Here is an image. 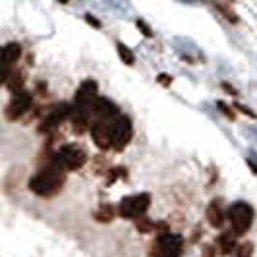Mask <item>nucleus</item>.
Returning a JSON list of instances; mask_svg holds the SVG:
<instances>
[{
	"instance_id": "obj_17",
	"label": "nucleus",
	"mask_w": 257,
	"mask_h": 257,
	"mask_svg": "<svg viewBox=\"0 0 257 257\" xmlns=\"http://www.w3.org/2000/svg\"><path fill=\"white\" fill-rule=\"evenodd\" d=\"M116 51H118V56H120V60H122L124 64L134 66V62H136V56H134V52L130 51L124 43H116Z\"/></svg>"
},
{
	"instance_id": "obj_8",
	"label": "nucleus",
	"mask_w": 257,
	"mask_h": 257,
	"mask_svg": "<svg viewBox=\"0 0 257 257\" xmlns=\"http://www.w3.org/2000/svg\"><path fill=\"white\" fill-rule=\"evenodd\" d=\"M66 118H72V104L68 103H58L51 106L49 110H47V114L45 118L41 120V126H39V132L41 134H52L54 130L58 128L62 122H64Z\"/></svg>"
},
{
	"instance_id": "obj_14",
	"label": "nucleus",
	"mask_w": 257,
	"mask_h": 257,
	"mask_svg": "<svg viewBox=\"0 0 257 257\" xmlns=\"http://www.w3.org/2000/svg\"><path fill=\"white\" fill-rule=\"evenodd\" d=\"M24 85H26V74L22 72V70H14L12 76L6 79V83H4V87H8V89L14 93H20V91H24Z\"/></svg>"
},
{
	"instance_id": "obj_26",
	"label": "nucleus",
	"mask_w": 257,
	"mask_h": 257,
	"mask_svg": "<svg viewBox=\"0 0 257 257\" xmlns=\"http://www.w3.org/2000/svg\"><path fill=\"white\" fill-rule=\"evenodd\" d=\"M85 20H87V24L89 26H95V27H101V22L97 20V18H93L91 14H85Z\"/></svg>"
},
{
	"instance_id": "obj_25",
	"label": "nucleus",
	"mask_w": 257,
	"mask_h": 257,
	"mask_svg": "<svg viewBox=\"0 0 257 257\" xmlns=\"http://www.w3.org/2000/svg\"><path fill=\"white\" fill-rule=\"evenodd\" d=\"M159 83H163L165 87H168V85L172 83V76H168V74H161V76H159Z\"/></svg>"
},
{
	"instance_id": "obj_4",
	"label": "nucleus",
	"mask_w": 257,
	"mask_h": 257,
	"mask_svg": "<svg viewBox=\"0 0 257 257\" xmlns=\"http://www.w3.org/2000/svg\"><path fill=\"white\" fill-rule=\"evenodd\" d=\"M151 207V195L147 192L142 193H134V195H128L120 201L118 205V215L122 219L128 220H138L140 217H145L147 209Z\"/></svg>"
},
{
	"instance_id": "obj_18",
	"label": "nucleus",
	"mask_w": 257,
	"mask_h": 257,
	"mask_svg": "<svg viewBox=\"0 0 257 257\" xmlns=\"http://www.w3.org/2000/svg\"><path fill=\"white\" fill-rule=\"evenodd\" d=\"M215 8L219 10L228 22H232V24H238V16H236V12L232 10V6L230 4H222V2H219V4H215Z\"/></svg>"
},
{
	"instance_id": "obj_3",
	"label": "nucleus",
	"mask_w": 257,
	"mask_h": 257,
	"mask_svg": "<svg viewBox=\"0 0 257 257\" xmlns=\"http://www.w3.org/2000/svg\"><path fill=\"white\" fill-rule=\"evenodd\" d=\"M226 217H228V222H230V230L236 234V236H244L245 232L251 228L253 224V219H255V211L253 207L245 201H236L228 207L226 211Z\"/></svg>"
},
{
	"instance_id": "obj_19",
	"label": "nucleus",
	"mask_w": 257,
	"mask_h": 257,
	"mask_svg": "<svg viewBox=\"0 0 257 257\" xmlns=\"http://www.w3.org/2000/svg\"><path fill=\"white\" fill-rule=\"evenodd\" d=\"M253 255V244L251 242H244L238 245L236 249V257H251Z\"/></svg>"
},
{
	"instance_id": "obj_5",
	"label": "nucleus",
	"mask_w": 257,
	"mask_h": 257,
	"mask_svg": "<svg viewBox=\"0 0 257 257\" xmlns=\"http://www.w3.org/2000/svg\"><path fill=\"white\" fill-rule=\"evenodd\" d=\"M110 138H112V149L114 151H124L128 143L134 138V126L132 120L126 114H118L110 120Z\"/></svg>"
},
{
	"instance_id": "obj_15",
	"label": "nucleus",
	"mask_w": 257,
	"mask_h": 257,
	"mask_svg": "<svg viewBox=\"0 0 257 257\" xmlns=\"http://www.w3.org/2000/svg\"><path fill=\"white\" fill-rule=\"evenodd\" d=\"M93 217H95V220H99V222H110L116 217V209L112 205H108V203H103V205H99V209L93 213Z\"/></svg>"
},
{
	"instance_id": "obj_10",
	"label": "nucleus",
	"mask_w": 257,
	"mask_h": 257,
	"mask_svg": "<svg viewBox=\"0 0 257 257\" xmlns=\"http://www.w3.org/2000/svg\"><path fill=\"white\" fill-rule=\"evenodd\" d=\"M91 138L95 145L106 151V149H112V138H110V120H93L91 124Z\"/></svg>"
},
{
	"instance_id": "obj_2",
	"label": "nucleus",
	"mask_w": 257,
	"mask_h": 257,
	"mask_svg": "<svg viewBox=\"0 0 257 257\" xmlns=\"http://www.w3.org/2000/svg\"><path fill=\"white\" fill-rule=\"evenodd\" d=\"M52 161L64 172H74V170H79L87 163V153H85L83 147H79L76 143H68V145L58 147L52 153Z\"/></svg>"
},
{
	"instance_id": "obj_24",
	"label": "nucleus",
	"mask_w": 257,
	"mask_h": 257,
	"mask_svg": "<svg viewBox=\"0 0 257 257\" xmlns=\"http://www.w3.org/2000/svg\"><path fill=\"white\" fill-rule=\"evenodd\" d=\"M219 108H220V112H224L228 118H236V112H234V110H230V108H228L224 103H219Z\"/></svg>"
},
{
	"instance_id": "obj_11",
	"label": "nucleus",
	"mask_w": 257,
	"mask_h": 257,
	"mask_svg": "<svg viewBox=\"0 0 257 257\" xmlns=\"http://www.w3.org/2000/svg\"><path fill=\"white\" fill-rule=\"evenodd\" d=\"M120 114V108L106 97H99L93 104V120H112Z\"/></svg>"
},
{
	"instance_id": "obj_9",
	"label": "nucleus",
	"mask_w": 257,
	"mask_h": 257,
	"mask_svg": "<svg viewBox=\"0 0 257 257\" xmlns=\"http://www.w3.org/2000/svg\"><path fill=\"white\" fill-rule=\"evenodd\" d=\"M31 104H33V93H29V91H20V93H14L12 99H10V103L6 106V110H4V114L8 120H18V118H22L24 114H27L29 110H31Z\"/></svg>"
},
{
	"instance_id": "obj_23",
	"label": "nucleus",
	"mask_w": 257,
	"mask_h": 257,
	"mask_svg": "<svg viewBox=\"0 0 257 257\" xmlns=\"http://www.w3.org/2000/svg\"><path fill=\"white\" fill-rule=\"evenodd\" d=\"M234 108H238L240 112H244V114H247L249 118H257V114L253 112V110H249L247 106H242V104H234Z\"/></svg>"
},
{
	"instance_id": "obj_27",
	"label": "nucleus",
	"mask_w": 257,
	"mask_h": 257,
	"mask_svg": "<svg viewBox=\"0 0 257 257\" xmlns=\"http://www.w3.org/2000/svg\"><path fill=\"white\" fill-rule=\"evenodd\" d=\"M222 89L226 91L228 95H232V97H236V95H238V91H236V87H232L230 83H222Z\"/></svg>"
},
{
	"instance_id": "obj_21",
	"label": "nucleus",
	"mask_w": 257,
	"mask_h": 257,
	"mask_svg": "<svg viewBox=\"0 0 257 257\" xmlns=\"http://www.w3.org/2000/svg\"><path fill=\"white\" fill-rule=\"evenodd\" d=\"M217 255V247H213L211 244L203 245V249H201V257H215Z\"/></svg>"
},
{
	"instance_id": "obj_7",
	"label": "nucleus",
	"mask_w": 257,
	"mask_h": 257,
	"mask_svg": "<svg viewBox=\"0 0 257 257\" xmlns=\"http://www.w3.org/2000/svg\"><path fill=\"white\" fill-rule=\"evenodd\" d=\"M99 91V85L95 79H85L79 87H77L76 95H74V110H79V112H91L93 114V104L99 99L97 95Z\"/></svg>"
},
{
	"instance_id": "obj_6",
	"label": "nucleus",
	"mask_w": 257,
	"mask_h": 257,
	"mask_svg": "<svg viewBox=\"0 0 257 257\" xmlns=\"http://www.w3.org/2000/svg\"><path fill=\"white\" fill-rule=\"evenodd\" d=\"M182 251H184V238L174 232L159 236L151 245V257H180Z\"/></svg>"
},
{
	"instance_id": "obj_13",
	"label": "nucleus",
	"mask_w": 257,
	"mask_h": 257,
	"mask_svg": "<svg viewBox=\"0 0 257 257\" xmlns=\"http://www.w3.org/2000/svg\"><path fill=\"white\" fill-rule=\"evenodd\" d=\"M236 249H238V242H236V234L232 230L222 232L217 238V251L220 255H232V251L236 253Z\"/></svg>"
},
{
	"instance_id": "obj_1",
	"label": "nucleus",
	"mask_w": 257,
	"mask_h": 257,
	"mask_svg": "<svg viewBox=\"0 0 257 257\" xmlns=\"http://www.w3.org/2000/svg\"><path fill=\"white\" fill-rule=\"evenodd\" d=\"M66 184V172L52 161V155L47 159L45 165H41L37 174L29 180V190L39 197H54L62 192Z\"/></svg>"
},
{
	"instance_id": "obj_16",
	"label": "nucleus",
	"mask_w": 257,
	"mask_h": 257,
	"mask_svg": "<svg viewBox=\"0 0 257 257\" xmlns=\"http://www.w3.org/2000/svg\"><path fill=\"white\" fill-rule=\"evenodd\" d=\"M134 224H136V230L140 234H151L157 228V222H153L149 217H140L138 220H134Z\"/></svg>"
},
{
	"instance_id": "obj_22",
	"label": "nucleus",
	"mask_w": 257,
	"mask_h": 257,
	"mask_svg": "<svg viewBox=\"0 0 257 257\" xmlns=\"http://www.w3.org/2000/svg\"><path fill=\"white\" fill-rule=\"evenodd\" d=\"M136 24H138V27H140V29L143 31V35H145V37H153V31H151V27L147 26L145 22H142V20H138Z\"/></svg>"
},
{
	"instance_id": "obj_20",
	"label": "nucleus",
	"mask_w": 257,
	"mask_h": 257,
	"mask_svg": "<svg viewBox=\"0 0 257 257\" xmlns=\"http://www.w3.org/2000/svg\"><path fill=\"white\" fill-rule=\"evenodd\" d=\"M122 176H126V168H112V170H108V174H106V184H112L116 178H122Z\"/></svg>"
},
{
	"instance_id": "obj_12",
	"label": "nucleus",
	"mask_w": 257,
	"mask_h": 257,
	"mask_svg": "<svg viewBox=\"0 0 257 257\" xmlns=\"http://www.w3.org/2000/svg\"><path fill=\"white\" fill-rule=\"evenodd\" d=\"M207 220H209V224L213 226V228H222V224H224V220L228 219L226 217V211L222 209V203H220V199H213L209 205H207Z\"/></svg>"
}]
</instances>
